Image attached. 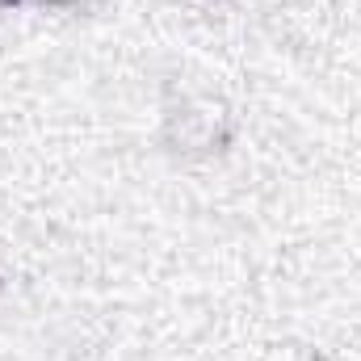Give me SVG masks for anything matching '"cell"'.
I'll list each match as a JSON object with an SVG mask.
<instances>
[{
	"label": "cell",
	"mask_w": 361,
	"mask_h": 361,
	"mask_svg": "<svg viewBox=\"0 0 361 361\" xmlns=\"http://www.w3.org/2000/svg\"><path fill=\"white\" fill-rule=\"evenodd\" d=\"M25 4H34V8H51V13H89V8L105 4V0H25Z\"/></svg>",
	"instance_id": "cell-2"
},
{
	"label": "cell",
	"mask_w": 361,
	"mask_h": 361,
	"mask_svg": "<svg viewBox=\"0 0 361 361\" xmlns=\"http://www.w3.org/2000/svg\"><path fill=\"white\" fill-rule=\"evenodd\" d=\"M17 8H25V0H0V13H17Z\"/></svg>",
	"instance_id": "cell-4"
},
{
	"label": "cell",
	"mask_w": 361,
	"mask_h": 361,
	"mask_svg": "<svg viewBox=\"0 0 361 361\" xmlns=\"http://www.w3.org/2000/svg\"><path fill=\"white\" fill-rule=\"evenodd\" d=\"M235 139H240V114L227 92L177 85V80L164 85L156 143L169 160L210 164V160H223L235 147Z\"/></svg>",
	"instance_id": "cell-1"
},
{
	"label": "cell",
	"mask_w": 361,
	"mask_h": 361,
	"mask_svg": "<svg viewBox=\"0 0 361 361\" xmlns=\"http://www.w3.org/2000/svg\"><path fill=\"white\" fill-rule=\"evenodd\" d=\"M8 281H13V273H8V265H4V257H0V294L8 290Z\"/></svg>",
	"instance_id": "cell-3"
}]
</instances>
